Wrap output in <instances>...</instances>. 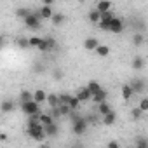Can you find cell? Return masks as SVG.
I'll return each mask as SVG.
<instances>
[{"instance_id":"6da1fadb","label":"cell","mask_w":148,"mask_h":148,"mask_svg":"<svg viewBox=\"0 0 148 148\" xmlns=\"http://www.w3.org/2000/svg\"><path fill=\"white\" fill-rule=\"evenodd\" d=\"M28 136L35 141H44L47 136L44 132V125L38 122V124H33V125H28Z\"/></svg>"},{"instance_id":"7a4b0ae2","label":"cell","mask_w":148,"mask_h":148,"mask_svg":"<svg viewBox=\"0 0 148 148\" xmlns=\"http://www.w3.org/2000/svg\"><path fill=\"white\" fill-rule=\"evenodd\" d=\"M42 19L38 18V14L37 12H30L28 16H25L23 18V23H25V26L28 28V30H38L40 26H42V23H40Z\"/></svg>"},{"instance_id":"3957f363","label":"cell","mask_w":148,"mask_h":148,"mask_svg":"<svg viewBox=\"0 0 148 148\" xmlns=\"http://www.w3.org/2000/svg\"><path fill=\"white\" fill-rule=\"evenodd\" d=\"M70 115H73V112H70ZM86 131H87V119L73 115V132L80 136V134H84Z\"/></svg>"},{"instance_id":"277c9868","label":"cell","mask_w":148,"mask_h":148,"mask_svg":"<svg viewBox=\"0 0 148 148\" xmlns=\"http://www.w3.org/2000/svg\"><path fill=\"white\" fill-rule=\"evenodd\" d=\"M21 110L26 113V115H32V113H40V105L33 99L30 101H23L21 103Z\"/></svg>"},{"instance_id":"5b68a950","label":"cell","mask_w":148,"mask_h":148,"mask_svg":"<svg viewBox=\"0 0 148 148\" xmlns=\"http://www.w3.org/2000/svg\"><path fill=\"white\" fill-rule=\"evenodd\" d=\"M122 30H124V19H120V18H112L110 26H108V32H112V33H120Z\"/></svg>"},{"instance_id":"8992f818","label":"cell","mask_w":148,"mask_h":148,"mask_svg":"<svg viewBox=\"0 0 148 148\" xmlns=\"http://www.w3.org/2000/svg\"><path fill=\"white\" fill-rule=\"evenodd\" d=\"M129 86H131V89H132V92H134V94H143V92H145V89H146V84H145V80H143V79H134Z\"/></svg>"},{"instance_id":"52a82bcc","label":"cell","mask_w":148,"mask_h":148,"mask_svg":"<svg viewBox=\"0 0 148 148\" xmlns=\"http://www.w3.org/2000/svg\"><path fill=\"white\" fill-rule=\"evenodd\" d=\"M37 14H38V18H40V19H51V16L54 14L52 5H42V7L37 11Z\"/></svg>"},{"instance_id":"ba28073f","label":"cell","mask_w":148,"mask_h":148,"mask_svg":"<svg viewBox=\"0 0 148 148\" xmlns=\"http://www.w3.org/2000/svg\"><path fill=\"white\" fill-rule=\"evenodd\" d=\"M44 132H45V136L54 138V136H58L59 127H58V124H56V122H51V124H45V125H44Z\"/></svg>"},{"instance_id":"9c48e42d","label":"cell","mask_w":148,"mask_h":148,"mask_svg":"<svg viewBox=\"0 0 148 148\" xmlns=\"http://www.w3.org/2000/svg\"><path fill=\"white\" fill-rule=\"evenodd\" d=\"M75 98H77L80 103H86V101H89V99H91V92H89V89H87V87H80V89L77 91Z\"/></svg>"},{"instance_id":"30bf717a","label":"cell","mask_w":148,"mask_h":148,"mask_svg":"<svg viewBox=\"0 0 148 148\" xmlns=\"http://www.w3.org/2000/svg\"><path fill=\"white\" fill-rule=\"evenodd\" d=\"M106 98H108V91H105L103 87L98 91V92H94L92 96H91V99L98 105V103H101V101H106Z\"/></svg>"},{"instance_id":"8fae6325","label":"cell","mask_w":148,"mask_h":148,"mask_svg":"<svg viewBox=\"0 0 148 148\" xmlns=\"http://www.w3.org/2000/svg\"><path fill=\"white\" fill-rule=\"evenodd\" d=\"M115 120H117V113H115L113 110H110L108 113L103 115V124H105V125H113Z\"/></svg>"},{"instance_id":"7c38bea8","label":"cell","mask_w":148,"mask_h":148,"mask_svg":"<svg viewBox=\"0 0 148 148\" xmlns=\"http://www.w3.org/2000/svg\"><path fill=\"white\" fill-rule=\"evenodd\" d=\"M32 98H33V101H37L38 105H42V103L45 101V98H47V92H45L44 89H37V91L33 92V96H32Z\"/></svg>"},{"instance_id":"4fadbf2b","label":"cell","mask_w":148,"mask_h":148,"mask_svg":"<svg viewBox=\"0 0 148 148\" xmlns=\"http://www.w3.org/2000/svg\"><path fill=\"white\" fill-rule=\"evenodd\" d=\"M64 21H66V18H64L63 14H59V12H54V14L51 16V23H52L54 26H61Z\"/></svg>"},{"instance_id":"5bb4252c","label":"cell","mask_w":148,"mask_h":148,"mask_svg":"<svg viewBox=\"0 0 148 148\" xmlns=\"http://www.w3.org/2000/svg\"><path fill=\"white\" fill-rule=\"evenodd\" d=\"M96 47H98V40L94 37H89V38L84 40V49L86 51H94Z\"/></svg>"},{"instance_id":"9a60e30c","label":"cell","mask_w":148,"mask_h":148,"mask_svg":"<svg viewBox=\"0 0 148 148\" xmlns=\"http://www.w3.org/2000/svg\"><path fill=\"white\" fill-rule=\"evenodd\" d=\"M120 92H122V98H124L125 101H129V99L134 96V92H132V89H131V86H129V84H124V86H122V89H120Z\"/></svg>"},{"instance_id":"2e32d148","label":"cell","mask_w":148,"mask_h":148,"mask_svg":"<svg viewBox=\"0 0 148 148\" xmlns=\"http://www.w3.org/2000/svg\"><path fill=\"white\" fill-rule=\"evenodd\" d=\"M96 9L99 12H106V11L112 9V2H110V0H99V2L96 4Z\"/></svg>"},{"instance_id":"e0dca14e","label":"cell","mask_w":148,"mask_h":148,"mask_svg":"<svg viewBox=\"0 0 148 148\" xmlns=\"http://www.w3.org/2000/svg\"><path fill=\"white\" fill-rule=\"evenodd\" d=\"M14 108H16V105H14V101H2V105H0V110H2L4 113H11V112H14Z\"/></svg>"},{"instance_id":"ac0fdd59","label":"cell","mask_w":148,"mask_h":148,"mask_svg":"<svg viewBox=\"0 0 148 148\" xmlns=\"http://www.w3.org/2000/svg\"><path fill=\"white\" fill-rule=\"evenodd\" d=\"M94 52H96L98 56H101V58H106V56L110 54V47H108V45H99V44H98V47L94 49Z\"/></svg>"},{"instance_id":"d6986e66","label":"cell","mask_w":148,"mask_h":148,"mask_svg":"<svg viewBox=\"0 0 148 148\" xmlns=\"http://www.w3.org/2000/svg\"><path fill=\"white\" fill-rule=\"evenodd\" d=\"M143 66H145V58L134 56V59H132V68H134V70H143Z\"/></svg>"},{"instance_id":"ffe728a7","label":"cell","mask_w":148,"mask_h":148,"mask_svg":"<svg viewBox=\"0 0 148 148\" xmlns=\"http://www.w3.org/2000/svg\"><path fill=\"white\" fill-rule=\"evenodd\" d=\"M99 19H101V12H99L98 9H92V11L89 12V21L98 25V23H99Z\"/></svg>"},{"instance_id":"44dd1931","label":"cell","mask_w":148,"mask_h":148,"mask_svg":"<svg viewBox=\"0 0 148 148\" xmlns=\"http://www.w3.org/2000/svg\"><path fill=\"white\" fill-rule=\"evenodd\" d=\"M110 110H112V106H110V103H108V101H101V103H98V112H99L101 115L108 113Z\"/></svg>"},{"instance_id":"7402d4cb","label":"cell","mask_w":148,"mask_h":148,"mask_svg":"<svg viewBox=\"0 0 148 148\" xmlns=\"http://www.w3.org/2000/svg\"><path fill=\"white\" fill-rule=\"evenodd\" d=\"M68 106H70V110H71V112H75V110H79V108H80V101H79L75 96H71V98H70V101H68Z\"/></svg>"},{"instance_id":"603a6c76","label":"cell","mask_w":148,"mask_h":148,"mask_svg":"<svg viewBox=\"0 0 148 148\" xmlns=\"http://www.w3.org/2000/svg\"><path fill=\"white\" fill-rule=\"evenodd\" d=\"M86 87H87V89H89V92H91V96H92V94H94V92H98V91H99V89H101V86H99V84H98V82H96V80H91V82H89V84H87V86H86Z\"/></svg>"},{"instance_id":"cb8c5ba5","label":"cell","mask_w":148,"mask_h":148,"mask_svg":"<svg viewBox=\"0 0 148 148\" xmlns=\"http://www.w3.org/2000/svg\"><path fill=\"white\" fill-rule=\"evenodd\" d=\"M38 120H40V124H42V125L51 124V122H56V120H54L49 113H40V115H38Z\"/></svg>"},{"instance_id":"d4e9b609","label":"cell","mask_w":148,"mask_h":148,"mask_svg":"<svg viewBox=\"0 0 148 148\" xmlns=\"http://www.w3.org/2000/svg\"><path fill=\"white\" fill-rule=\"evenodd\" d=\"M143 42H145V35H143V33H134V38H132V44H134V47H139V45H143Z\"/></svg>"},{"instance_id":"484cf974","label":"cell","mask_w":148,"mask_h":148,"mask_svg":"<svg viewBox=\"0 0 148 148\" xmlns=\"http://www.w3.org/2000/svg\"><path fill=\"white\" fill-rule=\"evenodd\" d=\"M40 44H42V37H30V38H28V45H30V47L38 49Z\"/></svg>"},{"instance_id":"4316f807","label":"cell","mask_w":148,"mask_h":148,"mask_svg":"<svg viewBox=\"0 0 148 148\" xmlns=\"http://www.w3.org/2000/svg\"><path fill=\"white\" fill-rule=\"evenodd\" d=\"M45 101L49 103V106H58V105H59V98H58L56 94H47Z\"/></svg>"},{"instance_id":"83f0119b","label":"cell","mask_w":148,"mask_h":148,"mask_svg":"<svg viewBox=\"0 0 148 148\" xmlns=\"http://www.w3.org/2000/svg\"><path fill=\"white\" fill-rule=\"evenodd\" d=\"M58 108H59L61 117H68V115H70V112H71V110H70V106H68L66 103H59V105H58Z\"/></svg>"},{"instance_id":"f1b7e54d","label":"cell","mask_w":148,"mask_h":148,"mask_svg":"<svg viewBox=\"0 0 148 148\" xmlns=\"http://www.w3.org/2000/svg\"><path fill=\"white\" fill-rule=\"evenodd\" d=\"M45 44H47V51H54L56 49V40L52 38V37H45Z\"/></svg>"},{"instance_id":"f546056e","label":"cell","mask_w":148,"mask_h":148,"mask_svg":"<svg viewBox=\"0 0 148 148\" xmlns=\"http://www.w3.org/2000/svg\"><path fill=\"white\" fill-rule=\"evenodd\" d=\"M32 96H33V92H30V91H21L19 99H21V103H23V101H30V99H33Z\"/></svg>"},{"instance_id":"4dcf8cb0","label":"cell","mask_w":148,"mask_h":148,"mask_svg":"<svg viewBox=\"0 0 148 148\" xmlns=\"http://www.w3.org/2000/svg\"><path fill=\"white\" fill-rule=\"evenodd\" d=\"M131 117H132L134 120H139V119L143 117V112H141V110H139L138 106H134V108L131 110Z\"/></svg>"},{"instance_id":"1f68e13d","label":"cell","mask_w":148,"mask_h":148,"mask_svg":"<svg viewBox=\"0 0 148 148\" xmlns=\"http://www.w3.org/2000/svg\"><path fill=\"white\" fill-rule=\"evenodd\" d=\"M138 108H139L143 113H146V112H148V99H146V98H141V101H139Z\"/></svg>"},{"instance_id":"d6a6232c","label":"cell","mask_w":148,"mask_h":148,"mask_svg":"<svg viewBox=\"0 0 148 148\" xmlns=\"http://www.w3.org/2000/svg\"><path fill=\"white\" fill-rule=\"evenodd\" d=\"M49 115H51L54 120H56V119H59V117H61V113H59V108H58V106H51V113H49Z\"/></svg>"},{"instance_id":"836d02e7","label":"cell","mask_w":148,"mask_h":148,"mask_svg":"<svg viewBox=\"0 0 148 148\" xmlns=\"http://www.w3.org/2000/svg\"><path fill=\"white\" fill-rule=\"evenodd\" d=\"M28 14H30V11L25 9V7H19V9L16 11V16H18V18H25V16H28Z\"/></svg>"},{"instance_id":"e575fe53","label":"cell","mask_w":148,"mask_h":148,"mask_svg":"<svg viewBox=\"0 0 148 148\" xmlns=\"http://www.w3.org/2000/svg\"><path fill=\"white\" fill-rule=\"evenodd\" d=\"M16 44H18L21 49H26V47H30V45H28V38H18V40H16Z\"/></svg>"},{"instance_id":"d590c367","label":"cell","mask_w":148,"mask_h":148,"mask_svg":"<svg viewBox=\"0 0 148 148\" xmlns=\"http://www.w3.org/2000/svg\"><path fill=\"white\" fill-rule=\"evenodd\" d=\"M58 98H59V103H66V105H68V101H70L71 94H61V96H58Z\"/></svg>"},{"instance_id":"8d00e7d4","label":"cell","mask_w":148,"mask_h":148,"mask_svg":"<svg viewBox=\"0 0 148 148\" xmlns=\"http://www.w3.org/2000/svg\"><path fill=\"white\" fill-rule=\"evenodd\" d=\"M136 146H138V148H146V146H148V141H146V139H138Z\"/></svg>"},{"instance_id":"74e56055","label":"cell","mask_w":148,"mask_h":148,"mask_svg":"<svg viewBox=\"0 0 148 148\" xmlns=\"http://www.w3.org/2000/svg\"><path fill=\"white\" fill-rule=\"evenodd\" d=\"M54 79H56V80L63 79V71H61V70H54Z\"/></svg>"},{"instance_id":"f35d334b","label":"cell","mask_w":148,"mask_h":148,"mask_svg":"<svg viewBox=\"0 0 148 148\" xmlns=\"http://www.w3.org/2000/svg\"><path fill=\"white\" fill-rule=\"evenodd\" d=\"M106 146H108V148H119V146H120V145H119V143H117V141H110V143H108V145H106Z\"/></svg>"},{"instance_id":"ab89813d","label":"cell","mask_w":148,"mask_h":148,"mask_svg":"<svg viewBox=\"0 0 148 148\" xmlns=\"http://www.w3.org/2000/svg\"><path fill=\"white\" fill-rule=\"evenodd\" d=\"M7 139H9V138H7V134H4V132L0 134V141H7Z\"/></svg>"},{"instance_id":"60d3db41","label":"cell","mask_w":148,"mask_h":148,"mask_svg":"<svg viewBox=\"0 0 148 148\" xmlns=\"http://www.w3.org/2000/svg\"><path fill=\"white\" fill-rule=\"evenodd\" d=\"M54 0H44V5H52Z\"/></svg>"},{"instance_id":"b9f144b4","label":"cell","mask_w":148,"mask_h":148,"mask_svg":"<svg viewBox=\"0 0 148 148\" xmlns=\"http://www.w3.org/2000/svg\"><path fill=\"white\" fill-rule=\"evenodd\" d=\"M4 45V37H0V47Z\"/></svg>"},{"instance_id":"7bdbcfd3","label":"cell","mask_w":148,"mask_h":148,"mask_svg":"<svg viewBox=\"0 0 148 148\" xmlns=\"http://www.w3.org/2000/svg\"><path fill=\"white\" fill-rule=\"evenodd\" d=\"M12 2H16V0H12Z\"/></svg>"},{"instance_id":"ee69618b","label":"cell","mask_w":148,"mask_h":148,"mask_svg":"<svg viewBox=\"0 0 148 148\" xmlns=\"http://www.w3.org/2000/svg\"><path fill=\"white\" fill-rule=\"evenodd\" d=\"M80 2H84V0H80Z\"/></svg>"}]
</instances>
